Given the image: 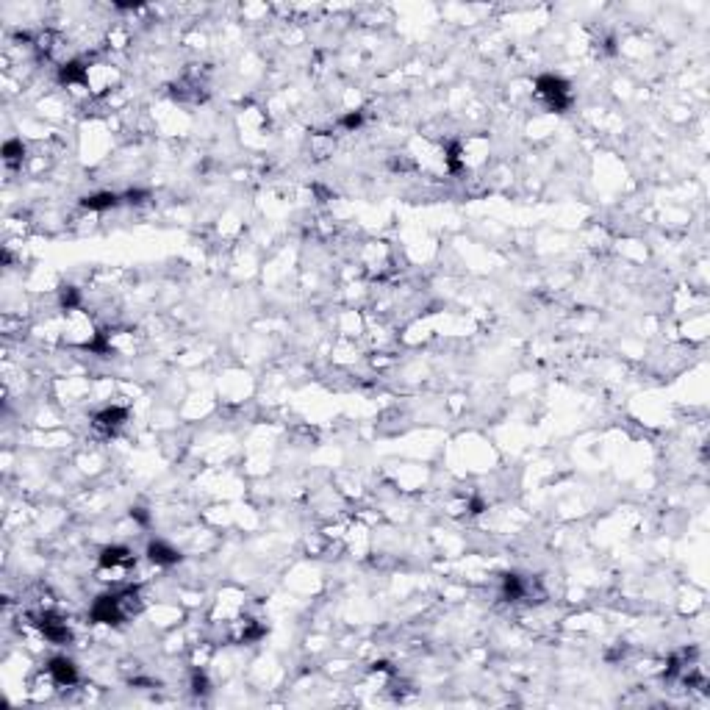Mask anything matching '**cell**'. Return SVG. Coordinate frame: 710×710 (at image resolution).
Wrapping results in <instances>:
<instances>
[{"instance_id": "12", "label": "cell", "mask_w": 710, "mask_h": 710, "mask_svg": "<svg viewBox=\"0 0 710 710\" xmlns=\"http://www.w3.org/2000/svg\"><path fill=\"white\" fill-rule=\"evenodd\" d=\"M361 119H364V114H361V111H355V114H347V117L341 119V125H347V128H358V125H361Z\"/></svg>"}, {"instance_id": "2", "label": "cell", "mask_w": 710, "mask_h": 710, "mask_svg": "<svg viewBox=\"0 0 710 710\" xmlns=\"http://www.w3.org/2000/svg\"><path fill=\"white\" fill-rule=\"evenodd\" d=\"M536 92L539 97L553 108V111H566L572 106V89L564 78L558 75H541L539 84H536Z\"/></svg>"}, {"instance_id": "10", "label": "cell", "mask_w": 710, "mask_h": 710, "mask_svg": "<svg viewBox=\"0 0 710 710\" xmlns=\"http://www.w3.org/2000/svg\"><path fill=\"white\" fill-rule=\"evenodd\" d=\"M61 81H64V84H81V81H86V67L78 64V61L64 64V67H61Z\"/></svg>"}, {"instance_id": "4", "label": "cell", "mask_w": 710, "mask_h": 710, "mask_svg": "<svg viewBox=\"0 0 710 710\" xmlns=\"http://www.w3.org/2000/svg\"><path fill=\"white\" fill-rule=\"evenodd\" d=\"M48 671L59 685H75V680H78V669L70 658H53L48 663Z\"/></svg>"}, {"instance_id": "11", "label": "cell", "mask_w": 710, "mask_h": 710, "mask_svg": "<svg viewBox=\"0 0 710 710\" xmlns=\"http://www.w3.org/2000/svg\"><path fill=\"white\" fill-rule=\"evenodd\" d=\"M23 142L20 139H12V142H6V147H3V158H6V164H17L20 158H23Z\"/></svg>"}, {"instance_id": "8", "label": "cell", "mask_w": 710, "mask_h": 710, "mask_svg": "<svg viewBox=\"0 0 710 710\" xmlns=\"http://www.w3.org/2000/svg\"><path fill=\"white\" fill-rule=\"evenodd\" d=\"M502 594H505V599H521V597H527V583L519 575H505Z\"/></svg>"}, {"instance_id": "7", "label": "cell", "mask_w": 710, "mask_h": 710, "mask_svg": "<svg viewBox=\"0 0 710 710\" xmlns=\"http://www.w3.org/2000/svg\"><path fill=\"white\" fill-rule=\"evenodd\" d=\"M133 564V555L125 550V547H108L100 553V566L103 569H117V566H131Z\"/></svg>"}, {"instance_id": "3", "label": "cell", "mask_w": 710, "mask_h": 710, "mask_svg": "<svg viewBox=\"0 0 710 710\" xmlns=\"http://www.w3.org/2000/svg\"><path fill=\"white\" fill-rule=\"evenodd\" d=\"M39 630H42L45 638L53 641V644H67V641H70V627H67V622H61V619H56V616H50V613L39 616Z\"/></svg>"}, {"instance_id": "9", "label": "cell", "mask_w": 710, "mask_h": 710, "mask_svg": "<svg viewBox=\"0 0 710 710\" xmlns=\"http://www.w3.org/2000/svg\"><path fill=\"white\" fill-rule=\"evenodd\" d=\"M114 206H117V195H108V192L84 198V209H89V211H106V209H114Z\"/></svg>"}, {"instance_id": "6", "label": "cell", "mask_w": 710, "mask_h": 710, "mask_svg": "<svg viewBox=\"0 0 710 710\" xmlns=\"http://www.w3.org/2000/svg\"><path fill=\"white\" fill-rule=\"evenodd\" d=\"M125 408H106V411H100V414H95V428H100V430H106V433H114L122 422H125Z\"/></svg>"}, {"instance_id": "5", "label": "cell", "mask_w": 710, "mask_h": 710, "mask_svg": "<svg viewBox=\"0 0 710 710\" xmlns=\"http://www.w3.org/2000/svg\"><path fill=\"white\" fill-rule=\"evenodd\" d=\"M147 558H150L153 564H158V566H172V564L181 561V553L172 550V547L164 544V541H150V544H147Z\"/></svg>"}, {"instance_id": "1", "label": "cell", "mask_w": 710, "mask_h": 710, "mask_svg": "<svg viewBox=\"0 0 710 710\" xmlns=\"http://www.w3.org/2000/svg\"><path fill=\"white\" fill-rule=\"evenodd\" d=\"M139 611V594L133 588L125 591H114V594H103L95 605H92V619L103 622V624H119L122 619H128L131 613Z\"/></svg>"}]
</instances>
